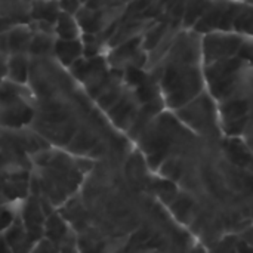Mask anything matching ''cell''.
Returning a JSON list of instances; mask_svg holds the SVG:
<instances>
[{
  "label": "cell",
  "instance_id": "5",
  "mask_svg": "<svg viewBox=\"0 0 253 253\" xmlns=\"http://www.w3.org/2000/svg\"><path fill=\"white\" fill-rule=\"evenodd\" d=\"M248 111H249V102L245 101V99L227 101V102L222 104V107H221V114H222V117H224V122L243 119V117H246Z\"/></svg>",
  "mask_w": 253,
  "mask_h": 253
},
{
  "label": "cell",
  "instance_id": "8",
  "mask_svg": "<svg viewBox=\"0 0 253 253\" xmlns=\"http://www.w3.org/2000/svg\"><path fill=\"white\" fill-rule=\"evenodd\" d=\"M58 28H59L61 36H62V37H65V39L73 37V36H74V33H76V30H74L76 27H74V24L71 22L70 16H67V15H62V16L59 18Z\"/></svg>",
  "mask_w": 253,
  "mask_h": 253
},
{
  "label": "cell",
  "instance_id": "3",
  "mask_svg": "<svg viewBox=\"0 0 253 253\" xmlns=\"http://www.w3.org/2000/svg\"><path fill=\"white\" fill-rule=\"evenodd\" d=\"M179 119L197 133H211L216 129V111L206 95H197L188 104L176 110Z\"/></svg>",
  "mask_w": 253,
  "mask_h": 253
},
{
  "label": "cell",
  "instance_id": "4",
  "mask_svg": "<svg viewBox=\"0 0 253 253\" xmlns=\"http://www.w3.org/2000/svg\"><path fill=\"white\" fill-rule=\"evenodd\" d=\"M243 42L245 40L242 36L234 33L218 31L206 34L202 42V56L205 65L239 55Z\"/></svg>",
  "mask_w": 253,
  "mask_h": 253
},
{
  "label": "cell",
  "instance_id": "1",
  "mask_svg": "<svg viewBox=\"0 0 253 253\" xmlns=\"http://www.w3.org/2000/svg\"><path fill=\"white\" fill-rule=\"evenodd\" d=\"M162 87L169 107L178 110L200 95L203 87V76L194 61L172 58V62H169L163 74Z\"/></svg>",
  "mask_w": 253,
  "mask_h": 253
},
{
  "label": "cell",
  "instance_id": "2",
  "mask_svg": "<svg viewBox=\"0 0 253 253\" xmlns=\"http://www.w3.org/2000/svg\"><path fill=\"white\" fill-rule=\"evenodd\" d=\"M245 61L236 55L205 65V80L208 82L215 98L225 99L234 89Z\"/></svg>",
  "mask_w": 253,
  "mask_h": 253
},
{
  "label": "cell",
  "instance_id": "6",
  "mask_svg": "<svg viewBox=\"0 0 253 253\" xmlns=\"http://www.w3.org/2000/svg\"><path fill=\"white\" fill-rule=\"evenodd\" d=\"M56 52L65 64H71L82 52V46L76 40H64L56 44Z\"/></svg>",
  "mask_w": 253,
  "mask_h": 253
},
{
  "label": "cell",
  "instance_id": "7",
  "mask_svg": "<svg viewBox=\"0 0 253 253\" xmlns=\"http://www.w3.org/2000/svg\"><path fill=\"white\" fill-rule=\"evenodd\" d=\"M9 74L15 80L22 82L25 79V62L21 58H13L12 62L9 64Z\"/></svg>",
  "mask_w": 253,
  "mask_h": 253
},
{
  "label": "cell",
  "instance_id": "9",
  "mask_svg": "<svg viewBox=\"0 0 253 253\" xmlns=\"http://www.w3.org/2000/svg\"><path fill=\"white\" fill-rule=\"evenodd\" d=\"M239 56L245 61L253 65V40L251 42H243L240 50H239Z\"/></svg>",
  "mask_w": 253,
  "mask_h": 253
}]
</instances>
